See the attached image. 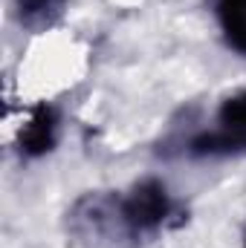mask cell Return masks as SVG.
I'll return each instance as SVG.
<instances>
[{
    "label": "cell",
    "instance_id": "6da1fadb",
    "mask_svg": "<svg viewBox=\"0 0 246 248\" xmlns=\"http://www.w3.org/2000/svg\"><path fill=\"white\" fill-rule=\"evenodd\" d=\"M246 150V93L223 101L217 113V130L203 133L191 141L194 156H220Z\"/></svg>",
    "mask_w": 246,
    "mask_h": 248
},
{
    "label": "cell",
    "instance_id": "7a4b0ae2",
    "mask_svg": "<svg viewBox=\"0 0 246 248\" xmlns=\"http://www.w3.org/2000/svg\"><path fill=\"white\" fill-rule=\"evenodd\" d=\"M119 208H122L124 228L130 234L154 231V228H159L171 217V196H168V190L159 182L145 179L119 202Z\"/></svg>",
    "mask_w": 246,
    "mask_h": 248
},
{
    "label": "cell",
    "instance_id": "3957f363",
    "mask_svg": "<svg viewBox=\"0 0 246 248\" xmlns=\"http://www.w3.org/2000/svg\"><path fill=\"white\" fill-rule=\"evenodd\" d=\"M55 141V116L47 107H38L29 122L20 127V150L26 156H41Z\"/></svg>",
    "mask_w": 246,
    "mask_h": 248
},
{
    "label": "cell",
    "instance_id": "277c9868",
    "mask_svg": "<svg viewBox=\"0 0 246 248\" xmlns=\"http://www.w3.org/2000/svg\"><path fill=\"white\" fill-rule=\"evenodd\" d=\"M217 23L226 35V44L246 55V0H211Z\"/></svg>",
    "mask_w": 246,
    "mask_h": 248
},
{
    "label": "cell",
    "instance_id": "5b68a950",
    "mask_svg": "<svg viewBox=\"0 0 246 248\" xmlns=\"http://www.w3.org/2000/svg\"><path fill=\"white\" fill-rule=\"evenodd\" d=\"M18 6H20V15L32 17V15H41L44 9H50L53 0H18Z\"/></svg>",
    "mask_w": 246,
    "mask_h": 248
}]
</instances>
